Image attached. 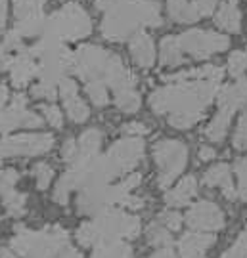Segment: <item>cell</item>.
<instances>
[{
	"mask_svg": "<svg viewBox=\"0 0 247 258\" xmlns=\"http://www.w3.org/2000/svg\"><path fill=\"white\" fill-rule=\"evenodd\" d=\"M146 239L152 247L156 249H163V247H171L173 245V231L165 228L159 220H154L146 230Z\"/></svg>",
	"mask_w": 247,
	"mask_h": 258,
	"instance_id": "24",
	"label": "cell"
},
{
	"mask_svg": "<svg viewBox=\"0 0 247 258\" xmlns=\"http://www.w3.org/2000/svg\"><path fill=\"white\" fill-rule=\"evenodd\" d=\"M157 220L161 222L165 228H169L171 231H178L180 228H182L184 216L176 211H165L157 216Z\"/></svg>",
	"mask_w": 247,
	"mask_h": 258,
	"instance_id": "38",
	"label": "cell"
},
{
	"mask_svg": "<svg viewBox=\"0 0 247 258\" xmlns=\"http://www.w3.org/2000/svg\"><path fill=\"white\" fill-rule=\"evenodd\" d=\"M115 105L117 109L123 111V113H136L142 105V98L140 94L136 92V88H123V90H117L115 92Z\"/></svg>",
	"mask_w": 247,
	"mask_h": 258,
	"instance_id": "25",
	"label": "cell"
},
{
	"mask_svg": "<svg viewBox=\"0 0 247 258\" xmlns=\"http://www.w3.org/2000/svg\"><path fill=\"white\" fill-rule=\"evenodd\" d=\"M163 23L161 10L154 0H121L117 6L104 12L100 33L106 40L121 42L136 35L142 27H159Z\"/></svg>",
	"mask_w": 247,
	"mask_h": 258,
	"instance_id": "2",
	"label": "cell"
},
{
	"mask_svg": "<svg viewBox=\"0 0 247 258\" xmlns=\"http://www.w3.org/2000/svg\"><path fill=\"white\" fill-rule=\"evenodd\" d=\"M92 33V19L88 12L77 2H67L48 18L44 35L58 40H81Z\"/></svg>",
	"mask_w": 247,
	"mask_h": 258,
	"instance_id": "4",
	"label": "cell"
},
{
	"mask_svg": "<svg viewBox=\"0 0 247 258\" xmlns=\"http://www.w3.org/2000/svg\"><path fill=\"white\" fill-rule=\"evenodd\" d=\"M150 258H178V254L171 247H163V249H157Z\"/></svg>",
	"mask_w": 247,
	"mask_h": 258,
	"instance_id": "44",
	"label": "cell"
},
{
	"mask_svg": "<svg viewBox=\"0 0 247 258\" xmlns=\"http://www.w3.org/2000/svg\"><path fill=\"white\" fill-rule=\"evenodd\" d=\"M186 61L176 37H165L159 42V63L163 67H178Z\"/></svg>",
	"mask_w": 247,
	"mask_h": 258,
	"instance_id": "20",
	"label": "cell"
},
{
	"mask_svg": "<svg viewBox=\"0 0 247 258\" xmlns=\"http://www.w3.org/2000/svg\"><path fill=\"white\" fill-rule=\"evenodd\" d=\"M217 243L215 233H205V231H188L184 233L178 241V254L180 258H202L205 252Z\"/></svg>",
	"mask_w": 247,
	"mask_h": 258,
	"instance_id": "14",
	"label": "cell"
},
{
	"mask_svg": "<svg viewBox=\"0 0 247 258\" xmlns=\"http://www.w3.org/2000/svg\"><path fill=\"white\" fill-rule=\"evenodd\" d=\"M0 258H14V254H12L8 249H2L0 250Z\"/></svg>",
	"mask_w": 247,
	"mask_h": 258,
	"instance_id": "49",
	"label": "cell"
},
{
	"mask_svg": "<svg viewBox=\"0 0 247 258\" xmlns=\"http://www.w3.org/2000/svg\"><path fill=\"white\" fill-rule=\"evenodd\" d=\"M2 197V205L8 212L10 216L18 218V216H23L25 214V205H27V197L23 194H19L18 189H10L6 194L0 195Z\"/></svg>",
	"mask_w": 247,
	"mask_h": 258,
	"instance_id": "27",
	"label": "cell"
},
{
	"mask_svg": "<svg viewBox=\"0 0 247 258\" xmlns=\"http://www.w3.org/2000/svg\"><path fill=\"white\" fill-rule=\"evenodd\" d=\"M184 220L190 226V230L205 231V233H215V231L224 230V226H226V218H224L222 209L217 203L207 201V199L193 203L186 212Z\"/></svg>",
	"mask_w": 247,
	"mask_h": 258,
	"instance_id": "11",
	"label": "cell"
},
{
	"mask_svg": "<svg viewBox=\"0 0 247 258\" xmlns=\"http://www.w3.org/2000/svg\"><path fill=\"white\" fill-rule=\"evenodd\" d=\"M84 90L88 94V100L96 107H106L110 103V90H108V84L104 81H88Z\"/></svg>",
	"mask_w": 247,
	"mask_h": 258,
	"instance_id": "29",
	"label": "cell"
},
{
	"mask_svg": "<svg viewBox=\"0 0 247 258\" xmlns=\"http://www.w3.org/2000/svg\"><path fill=\"white\" fill-rule=\"evenodd\" d=\"M38 75V63L37 59L29 52H19L14 55V61L10 67V77H12V84L16 88H23L31 83L33 77Z\"/></svg>",
	"mask_w": 247,
	"mask_h": 258,
	"instance_id": "16",
	"label": "cell"
},
{
	"mask_svg": "<svg viewBox=\"0 0 247 258\" xmlns=\"http://www.w3.org/2000/svg\"><path fill=\"white\" fill-rule=\"evenodd\" d=\"M234 174H236V194L241 201H247V155L236 159Z\"/></svg>",
	"mask_w": 247,
	"mask_h": 258,
	"instance_id": "30",
	"label": "cell"
},
{
	"mask_svg": "<svg viewBox=\"0 0 247 258\" xmlns=\"http://www.w3.org/2000/svg\"><path fill=\"white\" fill-rule=\"evenodd\" d=\"M33 176H35V182H37L38 189H48V185L52 184L54 180V168L48 165V163H37L33 166Z\"/></svg>",
	"mask_w": 247,
	"mask_h": 258,
	"instance_id": "33",
	"label": "cell"
},
{
	"mask_svg": "<svg viewBox=\"0 0 247 258\" xmlns=\"http://www.w3.org/2000/svg\"><path fill=\"white\" fill-rule=\"evenodd\" d=\"M230 122H232V115L217 109L215 117H213V119L209 120V124L205 126V132H203L205 138L209 140V142H213V144H220L222 140L226 138V134H228Z\"/></svg>",
	"mask_w": 247,
	"mask_h": 258,
	"instance_id": "22",
	"label": "cell"
},
{
	"mask_svg": "<svg viewBox=\"0 0 247 258\" xmlns=\"http://www.w3.org/2000/svg\"><path fill=\"white\" fill-rule=\"evenodd\" d=\"M202 258H205V256H202Z\"/></svg>",
	"mask_w": 247,
	"mask_h": 258,
	"instance_id": "50",
	"label": "cell"
},
{
	"mask_svg": "<svg viewBox=\"0 0 247 258\" xmlns=\"http://www.w3.org/2000/svg\"><path fill=\"white\" fill-rule=\"evenodd\" d=\"M90 224L96 233V245L104 241L134 239L140 233V226H142L138 216L125 211H117V209L102 211Z\"/></svg>",
	"mask_w": 247,
	"mask_h": 258,
	"instance_id": "6",
	"label": "cell"
},
{
	"mask_svg": "<svg viewBox=\"0 0 247 258\" xmlns=\"http://www.w3.org/2000/svg\"><path fill=\"white\" fill-rule=\"evenodd\" d=\"M219 84L220 81L211 79L171 81L150 94V107L173 128L188 130L205 117L207 107L219 98Z\"/></svg>",
	"mask_w": 247,
	"mask_h": 258,
	"instance_id": "1",
	"label": "cell"
},
{
	"mask_svg": "<svg viewBox=\"0 0 247 258\" xmlns=\"http://www.w3.org/2000/svg\"><path fill=\"white\" fill-rule=\"evenodd\" d=\"M111 54L102 46L86 44L81 46L73 54V71L81 77L84 83L88 81H104L106 69L110 65Z\"/></svg>",
	"mask_w": 247,
	"mask_h": 258,
	"instance_id": "9",
	"label": "cell"
},
{
	"mask_svg": "<svg viewBox=\"0 0 247 258\" xmlns=\"http://www.w3.org/2000/svg\"><path fill=\"white\" fill-rule=\"evenodd\" d=\"M195 194H197V178L195 176H186L165 194V203L171 209L186 207V205L192 203Z\"/></svg>",
	"mask_w": 247,
	"mask_h": 258,
	"instance_id": "17",
	"label": "cell"
},
{
	"mask_svg": "<svg viewBox=\"0 0 247 258\" xmlns=\"http://www.w3.org/2000/svg\"><path fill=\"white\" fill-rule=\"evenodd\" d=\"M121 132L125 134V136H136V138H142L144 134L150 132L144 122H138V120H132V122H125L123 126H121Z\"/></svg>",
	"mask_w": 247,
	"mask_h": 258,
	"instance_id": "42",
	"label": "cell"
},
{
	"mask_svg": "<svg viewBox=\"0 0 247 258\" xmlns=\"http://www.w3.org/2000/svg\"><path fill=\"white\" fill-rule=\"evenodd\" d=\"M64 107H65L67 117L73 120V122H84V120L90 117V109H88V105L81 100L79 94H73V96L64 98Z\"/></svg>",
	"mask_w": 247,
	"mask_h": 258,
	"instance_id": "26",
	"label": "cell"
},
{
	"mask_svg": "<svg viewBox=\"0 0 247 258\" xmlns=\"http://www.w3.org/2000/svg\"><path fill=\"white\" fill-rule=\"evenodd\" d=\"M54 148V136L37 132V134H14L0 140V165L14 157H37L44 155Z\"/></svg>",
	"mask_w": 247,
	"mask_h": 258,
	"instance_id": "8",
	"label": "cell"
},
{
	"mask_svg": "<svg viewBox=\"0 0 247 258\" xmlns=\"http://www.w3.org/2000/svg\"><path fill=\"white\" fill-rule=\"evenodd\" d=\"M40 111H42V117H44V120L50 126H54V128H62L64 126V113H62V109L58 105L48 103V105H42Z\"/></svg>",
	"mask_w": 247,
	"mask_h": 258,
	"instance_id": "35",
	"label": "cell"
},
{
	"mask_svg": "<svg viewBox=\"0 0 247 258\" xmlns=\"http://www.w3.org/2000/svg\"><path fill=\"white\" fill-rule=\"evenodd\" d=\"M215 23L217 27L226 31V33H239L241 31V12H239L236 2H222L217 12H215Z\"/></svg>",
	"mask_w": 247,
	"mask_h": 258,
	"instance_id": "18",
	"label": "cell"
},
{
	"mask_svg": "<svg viewBox=\"0 0 247 258\" xmlns=\"http://www.w3.org/2000/svg\"><path fill=\"white\" fill-rule=\"evenodd\" d=\"M192 4L200 18H209L217 12L219 0H192Z\"/></svg>",
	"mask_w": 247,
	"mask_h": 258,
	"instance_id": "41",
	"label": "cell"
},
{
	"mask_svg": "<svg viewBox=\"0 0 247 258\" xmlns=\"http://www.w3.org/2000/svg\"><path fill=\"white\" fill-rule=\"evenodd\" d=\"M77 157H79V142L75 138H67L62 146V159L71 165L77 161Z\"/></svg>",
	"mask_w": 247,
	"mask_h": 258,
	"instance_id": "40",
	"label": "cell"
},
{
	"mask_svg": "<svg viewBox=\"0 0 247 258\" xmlns=\"http://www.w3.org/2000/svg\"><path fill=\"white\" fill-rule=\"evenodd\" d=\"M58 88L54 83H48V81H38L37 84H33L31 88V96L38 98V100H54Z\"/></svg>",
	"mask_w": 247,
	"mask_h": 258,
	"instance_id": "36",
	"label": "cell"
},
{
	"mask_svg": "<svg viewBox=\"0 0 247 258\" xmlns=\"http://www.w3.org/2000/svg\"><path fill=\"white\" fill-rule=\"evenodd\" d=\"M144 140L136 136H127V138L117 140L110 149H108V161L111 163L115 174H127L134 170L142 159H144Z\"/></svg>",
	"mask_w": 247,
	"mask_h": 258,
	"instance_id": "10",
	"label": "cell"
},
{
	"mask_svg": "<svg viewBox=\"0 0 247 258\" xmlns=\"http://www.w3.org/2000/svg\"><path fill=\"white\" fill-rule=\"evenodd\" d=\"M128 52H130L132 61L140 69H150V67L156 65V42L144 31H138L136 35L130 37V40H128Z\"/></svg>",
	"mask_w": 247,
	"mask_h": 258,
	"instance_id": "15",
	"label": "cell"
},
{
	"mask_svg": "<svg viewBox=\"0 0 247 258\" xmlns=\"http://www.w3.org/2000/svg\"><path fill=\"white\" fill-rule=\"evenodd\" d=\"M60 258H82V254L79 252L77 249H71V247H67V249L60 254Z\"/></svg>",
	"mask_w": 247,
	"mask_h": 258,
	"instance_id": "47",
	"label": "cell"
},
{
	"mask_svg": "<svg viewBox=\"0 0 247 258\" xmlns=\"http://www.w3.org/2000/svg\"><path fill=\"white\" fill-rule=\"evenodd\" d=\"M104 134L100 128H88L84 130L79 138V157L77 161H92L94 157L100 155Z\"/></svg>",
	"mask_w": 247,
	"mask_h": 258,
	"instance_id": "19",
	"label": "cell"
},
{
	"mask_svg": "<svg viewBox=\"0 0 247 258\" xmlns=\"http://www.w3.org/2000/svg\"><path fill=\"white\" fill-rule=\"evenodd\" d=\"M228 73L234 79H239L247 73V46L243 50L232 52V55L228 57Z\"/></svg>",
	"mask_w": 247,
	"mask_h": 258,
	"instance_id": "31",
	"label": "cell"
},
{
	"mask_svg": "<svg viewBox=\"0 0 247 258\" xmlns=\"http://www.w3.org/2000/svg\"><path fill=\"white\" fill-rule=\"evenodd\" d=\"M65 245L67 231L60 226H50L44 230H27L19 226L12 237V250L23 258H54Z\"/></svg>",
	"mask_w": 247,
	"mask_h": 258,
	"instance_id": "3",
	"label": "cell"
},
{
	"mask_svg": "<svg viewBox=\"0 0 247 258\" xmlns=\"http://www.w3.org/2000/svg\"><path fill=\"white\" fill-rule=\"evenodd\" d=\"M19 180V172L16 168H2L0 170V195L16 189V184Z\"/></svg>",
	"mask_w": 247,
	"mask_h": 258,
	"instance_id": "37",
	"label": "cell"
},
{
	"mask_svg": "<svg viewBox=\"0 0 247 258\" xmlns=\"http://www.w3.org/2000/svg\"><path fill=\"white\" fill-rule=\"evenodd\" d=\"M178 46L186 59H209L211 55L226 52L230 48V38L217 31L207 29H190L176 37Z\"/></svg>",
	"mask_w": 247,
	"mask_h": 258,
	"instance_id": "7",
	"label": "cell"
},
{
	"mask_svg": "<svg viewBox=\"0 0 247 258\" xmlns=\"http://www.w3.org/2000/svg\"><path fill=\"white\" fill-rule=\"evenodd\" d=\"M92 258H134V250L125 241H104L94 247Z\"/></svg>",
	"mask_w": 247,
	"mask_h": 258,
	"instance_id": "23",
	"label": "cell"
},
{
	"mask_svg": "<svg viewBox=\"0 0 247 258\" xmlns=\"http://www.w3.org/2000/svg\"><path fill=\"white\" fill-rule=\"evenodd\" d=\"M152 155L157 168V185L161 189L173 184L188 165V146L176 138L157 140Z\"/></svg>",
	"mask_w": 247,
	"mask_h": 258,
	"instance_id": "5",
	"label": "cell"
},
{
	"mask_svg": "<svg viewBox=\"0 0 247 258\" xmlns=\"http://www.w3.org/2000/svg\"><path fill=\"white\" fill-rule=\"evenodd\" d=\"M121 0H96V8L100 10V12H108L111 10L113 6H117Z\"/></svg>",
	"mask_w": 247,
	"mask_h": 258,
	"instance_id": "45",
	"label": "cell"
},
{
	"mask_svg": "<svg viewBox=\"0 0 247 258\" xmlns=\"http://www.w3.org/2000/svg\"><path fill=\"white\" fill-rule=\"evenodd\" d=\"M202 184L207 185V187H213V189H220L222 195L230 201H234L238 197L236 185L232 180V168H230L228 163H217V165L209 166L203 172Z\"/></svg>",
	"mask_w": 247,
	"mask_h": 258,
	"instance_id": "13",
	"label": "cell"
},
{
	"mask_svg": "<svg viewBox=\"0 0 247 258\" xmlns=\"http://www.w3.org/2000/svg\"><path fill=\"white\" fill-rule=\"evenodd\" d=\"M232 144H234V148L239 149V151H247V105H245V109H243V113L239 115L236 130H234Z\"/></svg>",
	"mask_w": 247,
	"mask_h": 258,
	"instance_id": "34",
	"label": "cell"
},
{
	"mask_svg": "<svg viewBox=\"0 0 247 258\" xmlns=\"http://www.w3.org/2000/svg\"><path fill=\"white\" fill-rule=\"evenodd\" d=\"M220 258H247V230L239 231L238 237L220 254Z\"/></svg>",
	"mask_w": 247,
	"mask_h": 258,
	"instance_id": "32",
	"label": "cell"
},
{
	"mask_svg": "<svg viewBox=\"0 0 247 258\" xmlns=\"http://www.w3.org/2000/svg\"><path fill=\"white\" fill-rule=\"evenodd\" d=\"M46 2L48 0H14V16H16V21L31 18V16L44 14Z\"/></svg>",
	"mask_w": 247,
	"mask_h": 258,
	"instance_id": "28",
	"label": "cell"
},
{
	"mask_svg": "<svg viewBox=\"0 0 247 258\" xmlns=\"http://www.w3.org/2000/svg\"><path fill=\"white\" fill-rule=\"evenodd\" d=\"M217 157V149L211 148V146H202V148L197 149V159L202 161V163H207V161H213Z\"/></svg>",
	"mask_w": 247,
	"mask_h": 258,
	"instance_id": "43",
	"label": "cell"
},
{
	"mask_svg": "<svg viewBox=\"0 0 247 258\" xmlns=\"http://www.w3.org/2000/svg\"><path fill=\"white\" fill-rule=\"evenodd\" d=\"M8 88L4 86V84H0V111L6 107V103H8Z\"/></svg>",
	"mask_w": 247,
	"mask_h": 258,
	"instance_id": "46",
	"label": "cell"
},
{
	"mask_svg": "<svg viewBox=\"0 0 247 258\" xmlns=\"http://www.w3.org/2000/svg\"><path fill=\"white\" fill-rule=\"evenodd\" d=\"M42 119L37 113L27 109V98L23 94H16L8 107L0 111V132L8 134L16 128H38Z\"/></svg>",
	"mask_w": 247,
	"mask_h": 258,
	"instance_id": "12",
	"label": "cell"
},
{
	"mask_svg": "<svg viewBox=\"0 0 247 258\" xmlns=\"http://www.w3.org/2000/svg\"><path fill=\"white\" fill-rule=\"evenodd\" d=\"M6 23V0H0V33Z\"/></svg>",
	"mask_w": 247,
	"mask_h": 258,
	"instance_id": "48",
	"label": "cell"
},
{
	"mask_svg": "<svg viewBox=\"0 0 247 258\" xmlns=\"http://www.w3.org/2000/svg\"><path fill=\"white\" fill-rule=\"evenodd\" d=\"M167 14L174 23H184V25L200 19L192 0H167Z\"/></svg>",
	"mask_w": 247,
	"mask_h": 258,
	"instance_id": "21",
	"label": "cell"
},
{
	"mask_svg": "<svg viewBox=\"0 0 247 258\" xmlns=\"http://www.w3.org/2000/svg\"><path fill=\"white\" fill-rule=\"evenodd\" d=\"M75 237H77V241L81 243L82 247H94L96 245V233H94V228H92L90 222H84L82 226H79Z\"/></svg>",
	"mask_w": 247,
	"mask_h": 258,
	"instance_id": "39",
	"label": "cell"
}]
</instances>
